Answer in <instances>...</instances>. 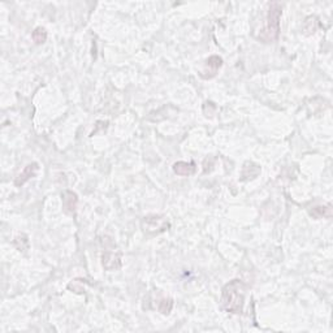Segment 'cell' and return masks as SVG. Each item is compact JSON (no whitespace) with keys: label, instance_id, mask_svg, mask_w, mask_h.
Instances as JSON below:
<instances>
[{"label":"cell","instance_id":"cell-1","mask_svg":"<svg viewBox=\"0 0 333 333\" xmlns=\"http://www.w3.org/2000/svg\"><path fill=\"white\" fill-rule=\"evenodd\" d=\"M247 286L242 280L234 278L224 285L222 290V309L230 314H242L245 298H246Z\"/></svg>","mask_w":333,"mask_h":333},{"label":"cell","instance_id":"cell-2","mask_svg":"<svg viewBox=\"0 0 333 333\" xmlns=\"http://www.w3.org/2000/svg\"><path fill=\"white\" fill-rule=\"evenodd\" d=\"M282 14V5L278 1L268 4L267 17L264 21L263 28L259 30L258 39L263 43H274L280 35V18Z\"/></svg>","mask_w":333,"mask_h":333},{"label":"cell","instance_id":"cell-3","mask_svg":"<svg viewBox=\"0 0 333 333\" xmlns=\"http://www.w3.org/2000/svg\"><path fill=\"white\" fill-rule=\"evenodd\" d=\"M143 232L146 234H159L168 230L170 226L169 222L162 215H147L141 222Z\"/></svg>","mask_w":333,"mask_h":333},{"label":"cell","instance_id":"cell-4","mask_svg":"<svg viewBox=\"0 0 333 333\" xmlns=\"http://www.w3.org/2000/svg\"><path fill=\"white\" fill-rule=\"evenodd\" d=\"M222 66V59L218 55L210 56L208 59H206L205 66L201 70V77L203 80H211L218 74L219 69Z\"/></svg>","mask_w":333,"mask_h":333},{"label":"cell","instance_id":"cell-5","mask_svg":"<svg viewBox=\"0 0 333 333\" xmlns=\"http://www.w3.org/2000/svg\"><path fill=\"white\" fill-rule=\"evenodd\" d=\"M102 266L107 271L118 270L121 267V253L117 250H106L102 254Z\"/></svg>","mask_w":333,"mask_h":333},{"label":"cell","instance_id":"cell-6","mask_svg":"<svg viewBox=\"0 0 333 333\" xmlns=\"http://www.w3.org/2000/svg\"><path fill=\"white\" fill-rule=\"evenodd\" d=\"M38 169H39L38 163L28 164V166L24 168V170H22V172H21V173L18 174L16 178H14V186L21 187L24 184H26L30 178L35 177V174H37Z\"/></svg>","mask_w":333,"mask_h":333},{"label":"cell","instance_id":"cell-7","mask_svg":"<svg viewBox=\"0 0 333 333\" xmlns=\"http://www.w3.org/2000/svg\"><path fill=\"white\" fill-rule=\"evenodd\" d=\"M78 205V197L74 191L66 190L62 194V211L65 212L66 215H73L77 210Z\"/></svg>","mask_w":333,"mask_h":333},{"label":"cell","instance_id":"cell-8","mask_svg":"<svg viewBox=\"0 0 333 333\" xmlns=\"http://www.w3.org/2000/svg\"><path fill=\"white\" fill-rule=\"evenodd\" d=\"M172 169L178 176H191L195 173L197 166H195L194 162H176L172 166Z\"/></svg>","mask_w":333,"mask_h":333},{"label":"cell","instance_id":"cell-9","mask_svg":"<svg viewBox=\"0 0 333 333\" xmlns=\"http://www.w3.org/2000/svg\"><path fill=\"white\" fill-rule=\"evenodd\" d=\"M260 166L258 164L253 163V162H246L243 164L242 173H241V180L247 181V180H254L257 178L260 173Z\"/></svg>","mask_w":333,"mask_h":333},{"label":"cell","instance_id":"cell-10","mask_svg":"<svg viewBox=\"0 0 333 333\" xmlns=\"http://www.w3.org/2000/svg\"><path fill=\"white\" fill-rule=\"evenodd\" d=\"M310 215L316 220L323 218L330 219L332 216V205L328 203L326 206H315V207H312V210H310Z\"/></svg>","mask_w":333,"mask_h":333},{"label":"cell","instance_id":"cell-11","mask_svg":"<svg viewBox=\"0 0 333 333\" xmlns=\"http://www.w3.org/2000/svg\"><path fill=\"white\" fill-rule=\"evenodd\" d=\"M318 28H319V18L316 16H309L303 22L302 30L306 35H312L318 30Z\"/></svg>","mask_w":333,"mask_h":333},{"label":"cell","instance_id":"cell-12","mask_svg":"<svg viewBox=\"0 0 333 333\" xmlns=\"http://www.w3.org/2000/svg\"><path fill=\"white\" fill-rule=\"evenodd\" d=\"M173 309V299L170 298H162L158 301V310L163 315H169L170 311Z\"/></svg>","mask_w":333,"mask_h":333},{"label":"cell","instance_id":"cell-13","mask_svg":"<svg viewBox=\"0 0 333 333\" xmlns=\"http://www.w3.org/2000/svg\"><path fill=\"white\" fill-rule=\"evenodd\" d=\"M31 38H33V41H34L37 45H43V43L47 41V31H46L45 28L38 26V28L31 33Z\"/></svg>","mask_w":333,"mask_h":333},{"label":"cell","instance_id":"cell-14","mask_svg":"<svg viewBox=\"0 0 333 333\" xmlns=\"http://www.w3.org/2000/svg\"><path fill=\"white\" fill-rule=\"evenodd\" d=\"M87 284L86 280H83V278H76V280H73L69 285H68V289L69 290H73L74 293H83L85 291V285Z\"/></svg>","mask_w":333,"mask_h":333}]
</instances>
